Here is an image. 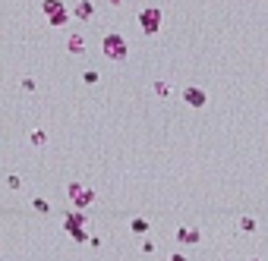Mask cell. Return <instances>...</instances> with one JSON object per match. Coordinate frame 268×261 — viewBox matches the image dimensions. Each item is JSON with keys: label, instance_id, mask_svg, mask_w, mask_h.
Wrapping results in <instances>:
<instances>
[{"label": "cell", "instance_id": "12", "mask_svg": "<svg viewBox=\"0 0 268 261\" xmlns=\"http://www.w3.org/2000/svg\"><path fill=\"white\" fill-rule=\"evenodd\" d=\"M85 82H88V85L98 82V72H95V69H88V72H85Z\"/></svg>", "mask_w": 268, "mask_h": 261}, {"label": "cell", "instance_id": "9", "mask_svg": "<svg viewBox=\"0 0 268 261\" xmlns=\"http://www.w3.org/2000/svg\"><path fill=\"white\" fill-rule=\"evenodd\" d=\"M133 230H136V233H145L149 223H145V220H133Z\"/></svg>", "mask_w": 268, "mask_h": 261}, {"label": "cell", "instance_id": "8", "mask_svg": "<svg viewBox=\"0 0 268 261\" xmlns=\"http://www.w3.org/2000/svg\"><path fill=\"white\" fill-rule=\"evenodd\" d=\"M180 239H183V242H196V239H199V233H196V230H192V233H189V230H180Z\"/></svg>", "mask_w": 268, "mask_h": 261}, {"label": "cell", "instance_id": "11", "mask_svg": "<svg viewBox=\"0 0 268 261\" xmlns=\"http://www.w3.org/2000/svg\"><path fill=\"white\" fill-rule=\"evenodd\" d=\"M35 211L44 214V211H47V201H44V198H35Z\"/></svg>", "mask_w": 268, "mask_h": 261}, {"label": "cell", "instance_id": "6", "mask_svg": "<svg viewBox=\"0 0 268 261\" xmlns=\"http://www.w3.org/2000/svg\"><path fill=\"white\" fill-rule=\"evenodd\" d=\"M69 50H73V54H82V35H69Z\"/></svg>", "mask_w": 268, "mask_h": 261}, {"label": "cell", "instance_id": "3", "mask_svg": "<svg viewBox=\"0 0 268 261\" xmlns=\"http://www.w3.org/2000/svg\"><path fill=\"white\" fill-rule=\"evenodd\" d=\"M183 101H186L189 107H205V91H202V88H186V91H183Z\"/></svg>", "mask_w": 268, "mask_h": 261}, {"label": "cell", "instance_id": "13", "mask_svg": "<svg viewBox=\"0 0 268 261\" xmlns=\"http://www.w3.org/2000/svg\"><path fill=\"white\" fill-rule=\"evenodd\" d=\"M111 4H114V7H117V4H120V0H111Z\"/></svg>", "mask_w": 268, "mask_h": 261}, {"label": "cell", "instance_id": "1", "mask_svg": "<svg viewBox=\"0 0 268 261\" xmlns=\"http://www.w3.org/2000/svg\"><path fill=\"white\" fill-rule=\"evenodd\" d=\"M101 50H104V57H107V60H127V54H130L127 41H123L117 32L104 35V41H101Z\"/></svg>", "mask_w": 268, "mask_h": 261}, {"label": "cell", "instance_id": "4", "mask_svg": "<svg viewBox=\"0 0 268 261\" xmlns=\"http://www.w3.org/2000/svg\"><path fill=\"white\" fill-rule=\"evenodd\" d=\"M95 16V7H92V0H79V7H76V19H92Z\"/></svg>", "mask_w": 268, "mask_h": 261}, {"label": "cell", "instance_id": "7", "mask_svg": "<svg viewBox=\"0 0 268 261\" xmlns=\"http://www.w3.org/2000/svg\"><path fill=\"white\" fill-rule=\"evenodd\" d=\"M66 22V10H60L57 16H51V25H63Z\"/></svg>", "mask_w": 268, "mask_h": 261}, {"label": "cell", "instance_id": "2", "mask_svg": "<svg viewBox=\"0 0 268 261\" xmlns=\"http://www.w3.org/2000/svg\"><path fill=\"white\" fill-rule=\"evenodd\" d=\"M139 25H142V32H145V35H155L158 25H161V10H158V7L142 10V13H139Z\"/></svg>", "mask_w": 268, "mask_h": 261}, {"label": "cell", "instance_id": "10", "mask_svg": "<svg viewBox=\"0 0 268 261\" xmlns=\"http://www.w3.org/2000/svg\"><path fill=\"white\" fill-rule=\"evenodd\" d=\"M155 91H158V95H161V98H164V95H167V91H170V85H164V82H158V85H155Z\"/></svg>", "mask_w": 268, "mask_h": 261}, {"label": "cell", "instance_id": "5", "mask_svg": "<svg viewBox=\"0 0 268 261\" xmlns=\"http://www.w3.org/2000/svg\"><path fill=\"white\" fill-rule=\"evenodd\" d=\"M63 10V4H60V0H41V13L47 16V19H51V16H57Z\"/></svg>", "mask_w": 268, "mask_h": 261}]
</instances>
